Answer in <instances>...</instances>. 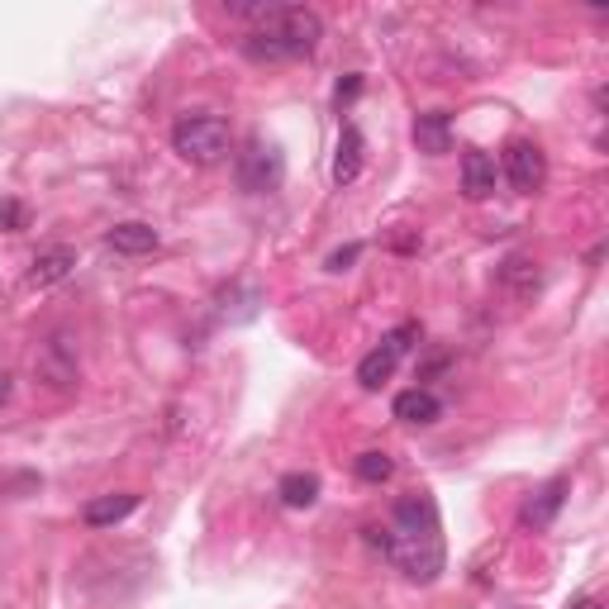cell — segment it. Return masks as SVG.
Instances as JSON below:
<instances>
[{
  "label": "cell",
  "mask_w": 609,
  "mask_h": 609,
  "mask_svg": "<svg viewBox=\"0 0 609 609\" xmlns=\"http://www.w3.org/2000/svg\"><path fill=\"white\" fill-rule=\"evenodd\" d=\"M228 14L253 24L243 34V53L253 63H300L324 39V20L304 6H228Z\"/></svg>",
  "instance_id": "obj_1"
},
{
  "label": "cell",
  "mask_w": 609,
  "mask_h": 609,
  "mask_svg": "<svg viewBox=\"0 0 609 609\" xmlns=\"http://www.w3.org/2000/svg\"><path fill=\"white\" fill-rule=\"evenodd\" d=\"M234 177H238V186L248 191V195H267V191H277L281 186V177H286V162H281V152L263 143V139H253L248 148L238 152V162H234Z\"/></svg>",
  "instance_id": "obj_4"
},
{
  "label": "cell",
  "mask_w": 609,
  "mask_h": 609,
  "mask_svg": "<svg viewBox=\"0 0 609 609\" xmlns=\"http://www.w3.org/2000/svg\"><path fill=\"white\" fill-rule=\"evenodd\" d=\"M567 609H600V605H596V600H590V596H581V600H571Z\"/></svg>",
  "instance_id": "obj_23"
},
{
  "label": "cell",
  "mask_w": 609,
  "mask_h": 609,
  "mask_svg": "<svg viewBox=\"0 0 609 609\" xmlns=\"http://www.w3.org/2000/svg\"><path fill=\"white\" fill-rule=\"evenodd\" d=\"M562 495H567V477H557V481H547L543 491H538V500L524 510V520L533 524V528H543V524H553V514L562 510Z\"/></svg>",
  "instance_id": "obj_17"
},
{
  "label": "cell",
  "mask_w": 609,
  "mask_h": 609,
  "mask_svg": "<svg viewBox=\"0 0 609 609\" xmlns=\"http://www.w3.org/2000/svg\"><path fill=\"white\" fill-rule=\"evenodd\" d=\"M357 172H362V133H357V125H348L343 139H339V158H333V181H339V186H353Z\"/></svg>",
  "instance_id": "obj_16"
},
{
  "label": "cell",
  "mask_w": 609,
  "mask_h": 609,
  "mask_svg": "<svg viewBox=\"0 0 609 609\" xmlns=\"http://www.w3.org/2000/svg\"><path fill=\"white\" fill-rule=\"evenodd\" d=\"M395 419H400V424H419V429H424V424H434L438 415H444V405H438V395L434 391H424V386H409V391H400V395H395Z\"/></svg>",
  "instance_id": "obj_12"
},
{
  "label": "cell",
  "mask_w": 609,
  "mask_h": 609,
  "mask_svg": "<svg viewBox=\"0 0 609 609\" xmlns=\"http://www.w3.org/2000/svg\"><path fill=\"white\" fill-rule=\"evenodd\" d=\"M105 243L119 253V257H143V253H158V228L143 224V220H125V224H115L110 234H105Z\"/></svg>",
  "instance_id": "obj_11"
},
{
  "label": "cell",
  "mask_w": 609,
  "mask_h": 609,
  "mask_svg": "<svg viewBox=\"0 0 609 609\" xmlns=\"http://www.w3.org/2000/svg\"><path fill=\"white\" fill-rule=\"evenodd\" d=\"M277 495H281L286 510H310L314 500H319V477H314V471H286L281 485H277Z\"/></svg>",
  "instance_id": "obj_15"
},
{
  "label": "cell",
  "mask_w": 609,
  "mask_h": 609,
  "mask_svg": "<svg viewBox=\"0 0 609 609\" xmlns=\"http://www.w3.org/2000/svg\"><path fill=\"white\" fill-rule=\"evenodd\" d=\"M357 90H362V76H348V82H339V105H343V100H353Z\"/></svg>",
  "instance_id": "obj_21"
},
{
  "label": "cell",
  "mask_w": 609,
  "mask_h": 609,
  "mask_svg": "<svg viewBox=\"0 0 609 609\" xmlns=\"http://www.w3.org/2000/svg\"><path fill=\"white\" fill-rule=\"evenodd\" d=\"M386 557L409 581H419V586L438 581V571H444V533H438L434 495L409 491L395 500L391 524H386Z\"/></svg>",
  "instance_id": "obj_2"
},
{
  "label": "cell",
  "mask_w": 609,
  "mask_h": 609,
  "mask_svg": "<svg viewBox=\"0 0 609 609\" xmlns=\"http://www.w3.org/2000/svg\"><path fill=\"white\" fill-rule=\"evenodd\" d=\"M500 286L514 296V300H533L543 291V271H538V263L533 257H524V253H514V257H505V267H500Z\"/></svg>",
  "instance_id": "obj_10"
},
{
  "label": "cell",
  "mask_w": 609,
  "mask_h": 609,
  "mask_svg": "<svg viewBox=\"0 0 609 609\" xmlns=\"http://www.w3.org/2000/svg\"><path fill=\"white\" fill-rule=\"evenodd\" d=\"M34 372H39L43 386H53V391L76 386V376H82V362H76V343H72L67 329H57V333H49V339L39 343Z\"/></svg>",
  "instance_id": "obj_5"
},
{
  "label": "cell",
  "mask_w": 609,
  "mask_h": 609,
  "mask_svg": "<svg viewBox=\"0 0 609 609\" xmlns=\"http://www.w3.org/2000/svg\"><path fill=\"white\" fill-rule=\"evenodd\" d=\"M415 143H419V152H429V158H438V152H452L448 115H444V110L419 115V119H415Z\"/></svg>",
  "instance_id": "obj_14"
},
{
  "label": "cell",
  "mask_w": 609,
  "mask_h": 609,
  "mask_svg": "<svg viewBox=\"0 0 609 609\" xmlns=\"http://www.w3.org/2000/svg\"><path fill=\"white\" fill-rule=\"evenodd\" d=\"M139 510V495L133 491H119V495H100V500H90V505L82 510V520L90 528H115L119 520H129V514Z\"/></svg>",
  "instance_id": "obj_13"
},
{
  "label": "cell",
  "mask_w": 609,
  "mask_h": 609,
  "mask_svg": "<svg viewBox=\"0 0 609 609\" xmlns=\"http://www.w3.org/2000/svg\"><path fill=\"white\" fill-rule=\"evenodd\" d=\"M172 148L191 167H215L228 158V125L220 115H186L172 129Z\"/></svg>",
  "instance_id": "obj_3"
},
{
  "label": "cell",
  "mask_w": 609,
  "mask_h": 609,
  "mask_svg": "<svg viewBox=\"0 0 609 609\" xmlns=\"http://www.w3.org/2000/svg\"><path fill=\"white\" fill-rule=\"evenodd\" d=\"M391 471H395V462H391L386 452H362L357 457V481H367V485L391 481Z\"/></svg>",
  "instance_id": "obj_18"
},
{
  "label": "cell",
  "mask_w": 609,
  "mask_h": 609,
  "mask_svg": "<svg viewBox=\"0 0 609 609\" xmlns=\"http://www.w3.org/2000/svg\"><path fill=\"white\" fill-rule=\"evenodd\" d=\"M29 224V210L20 201H6L0 205V234H20V228Z\"/></svg>",
  "instance_id": "obj_19"
},
{
  "label": "cell",
  "mask_w": 609,
  "mask_h": 609,
  "mask_svg": "<svg viewBox=\"0 0 609 609\" xmlns=\"http://www.w3.org/2000/svg\"><path fill=\"white\" fill-rule=\"evenodd\" d=\"M415 339H419V324H415V319H409V324H400V329H391L386 339H381V348H372V353L357 362V386H362V391H381V386H386L391 372H395V362H400V353H405V348L415 343Z\"/></svg>",
  "instance_id": "obj_6"
},
{
  "label": "cell",
  "mask_w": 609,
  "mask_h": 609,
  "mask_svg": "<svg viewBox=\"0 0 609 609\" xmlns=\"http://www.w3.org/2000/svg\"><path fill=\"white\" fill-rule=\"evenodd\" d=\"M495 181H500V167L491 152H481V148L462 152V195L467 201H485V195L495 191Z\"/></svg>",
  "instance_id": "obj_9"
},
{
  "label": "cell",
  "mask_w": 609,
  "mask_h": 609,
  "mask_svg": "<svg viewBox=\"0 0 609 609\" xmlns=\"http://www.w3.org/2000/svg\"><path fill=\"white\" fill-rule=\"evenodd\" d=\"M505 177H510V186L520 191V195H533L547 181V158H543V148L538 143H528V139H514L505 148Z\"/></svg>",
  "instance_id": "obj_7"
},
{
  "label": "cell",
  "mask_w": 609,
  "mask_h": 609,
  "mask_svg": "<svg viewBox=\"0 0 609 609\" xmlns=\"http://www.w3.org/2000/svg\"><path fill=\"white\" fill-rule=\"evenodd\" d=\"M72 267H76V253L67 243H49V248H39L34 263H29V286H57L72 277Z\"/></svg>",
  "instance_id": "obj_8"
},
{
  "label": "cell",
  "mask_w": 609,
  "mask_h": 609,
  "mask_svg": "<svg viewBox=\"0 0 609 609\" xmlns=\"http://www.w3.org/2000/svg\"><path fill=\"white\" fill-rule=\"evenodd\" d=\"M357 257H362V243H348V248H339V253H329V271H348V267H353L357 263Z\"/></svg>",
  "instance_id": "obj_20"
},
{
  "label": "cell",
  "mask_w": 609,
  "mask_h": 609,
  "mask_svg": "<svg viewBox=\"0 0 609 609\" xmlns=\"http://www.w3.org/2000/svg\"><path fill=\"white\" fill-rule=\"evenodd\" d=\"M10 395H14V376H10L6 367H0V409L10 405Z\"/></svg>",
  "instance_id": "obj_22"
}]
</instances>
